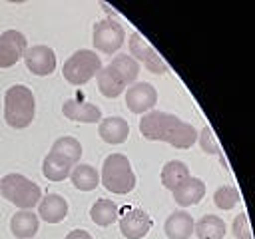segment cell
<instances>
[{"mask_svg":"<svg viewBox=\"0 0 255 239\" xmlns=\"http://www.w3.org/2000/svg\"><path fill=\"white\" fill-rule=\"evenodd\" d=\"M139 133L149 141H165L177 149H189L199 135V131L191 123L159 110L143 114V118L139 120Z\"/></svg>","mask_w":255,"mask_h":239,"instance_id":"1","label":"cell"},{"mask_svg":"<svg viewBox=\"0 0 255 239\" xmlns=\"http://www.w3.org/2000/svg\"><path fill=\"white\" fill-rule=\"evenodd\" d=\"M36 116V100L28 86L14 84L4 94V120L14 129H24Z\"/></svg>","mask_w":255,"mask_h":239,"instance_id":"2","label":"cell"},{"mask_svg":"<svg viewBox=\"0 0 255 239\" xmlns=\"http://www.w3.org/2000/svg\"><path fill=\"white\" fill-rule=\"evenodd\" d=\"M100 181L108 191L118 193V195L129 193L137 183L129 159L126 155H122V153H112V155H108L104 159Z\"/></svg>","mask_w":255,"mask_h":239,"instance_id":"3","label":"cell"},{"mask_svg":"<svg viewBox=\"0 0 255 239\" xmlns=\"http://www.w3.org/2000/svg\"><path fill=\"white\" fill-rule=\"evenodd\" d=\"M0 193L4 199L14 203L20 209H32L42 199V189L38 183L28 179L22 173H8L0 179Z\"/></svg>","mask_w":255,"mask_h":239,"instance_id":"4","label":"cell"},{"mask_svg":"<svg viewBox=\"0 0 255 239\" xmlns=\"http://www.w3.org/2000/svg\"><path fill=\"white\" fill-rule=\"evenodd\" d=\"M102 70V60L94 50H76L64 62V80L72 86H82L90 82Z\"/></svg>","mask_w":255,"mask_h":239,"instance_id":"5","label":"cell"},{"mask_svg":"<svg viewBox=\"0 0 255 239\" xmlns=\"http://www.w3.org/2000/svg\"><path fill=\"white\" fill-rule=\"evenodd\" d=\"M124 36H126L124 28H122V24L118 20L104 18V20L94 24L92 42H94L96 50H100L102 54H114L124 44Z\"/></svg>","mask_w":255,"mask_h":239,"instance_id":"6","label":"cell"},{"mask_svg":"<svg viewBox=\"0 0 255 239\" xmlns=\"http://www.w3.org/2000/svg\"><path fill=\"white\" fill-rule=\"evenodd\" d=\"M129 56L135 62H141L149 72L153 74H165L167 72V64L165 60L157 54V50L143 38L141 32H131L129 38Z\"/></svg>","mask_w":255,"mask_h":239,"instance_id":"7","label":"cell"},{"mask_svg":"<svg viewBox=\"0 0 255 239\" xmlns=\"http://www.w3.org/2000/svg\"><path fill=\"white\" fill-rule=\"evenodd\" d=\"M157 104V90L149 82H135L126 90V106L133 114H147Z\"/></svg>","mask_w":255,"mask_h":239,"instance_id":"8","label":"cell"},{"mask_svg":"<svg viewBox=\"0 0 255 239\" xmlns=\"http://www.w3.org/2000/svg\"><path fill=\"white\" fill-rule=\"evenodd\" d=\"M28 50V40L18 30H6L0 36V68H12L24 58Z\"/></svg>","mask_w":255,"mask_h":239,"instance_id":"9","label":"cell"},{"mask_svg":"<svg viewBox=\"0 0 255 239\" xmlns=\"http://www.w3.org/2000/svg\"><path fill=\"white\" fill-rule=\"evenodd\" d=\"M153 221L151 217L147 215V211L139 209V207H133V209H128L122 217H120V231L126 239H141L149 233Z\"/></svg>","mask_w":255,"mask_h":239,"instance_id":"10","label":"cell"},{"mask_svg":"<svg viewBox=\"0 0 255 239\" xmlns=\"http://www.w3.org/2000/svg\"><path fill=\"white\" fill-rule=\"evenodd\" d=\"M26 68L36 76H48L56 70V52L50 46H32L24 54Z\"/></svg>","mask_w":255,"mask_h":239,"instance_id":"11","label":"cell"},{"mask_svg":"<svg viewBox=\"0 0 255 239\" xmlns=\"http://www.w3.org/2000/svg\"><path fill=\"white\" fill-rule=\"evenodd\" d=\"M62 112L68 120L78 123H98L102 121V112L96 104H90L80 98H70L62 104Z\"/></svg>","mask_w":255,"mask_h":239,"instance_id":"12","label":"cell"},{"mask_svg":"<svg viewBox=\"0 0 255 239\" xmlns=\"http://www.w3.org/2000/svg\"><path fill=\"white\" fill-rule=\"evenodd\" d=\"M98 135L106 141V143H112V145H118V143H124L129 135V125L124 118L120 116H110V118H104L100 121V127H98Z\"/></svg>","mask_w":255,"mask_h":239,"instance_id":"13","label":"cell"},{"mask_svg":"<svg viewBox=\"0 0 255 239\" xmlns=\"http://www.w3.org/2000/svg\"><path fill=\"white\" fill-rule=\"evenodd\" d=\"M68 215V201L58 193H48L40 199L38 205V217L46 223H60Z\"/></svg>","mask_w":255,"mask_h":239,"instance_id":"14","label":"cell"},{"mask_svg":"<svg viewBox=\"0 0 255 239\" xmlns=\"http://www.w3.org/2000/svg\"><path fill=\"white\" fill-rule=\"evenodd\" d=\"M163 231L169 239H189L191 233L195 231V221L187 211L177 209L165 219Z\"/></svg>","mask_w":255,"mask_h":239,"instance_id":"15","label":"cell"},{"mask_svg":"<svg viewBox=\"0 0 255 239\" xmlns=\"http://www.w3.org/2000/svg\"><path fill=\"white\" fill-rule=\"evenodd\" d=\"M171 193H173L175 203H179L181 207H189V205H195V203H199L203 199V195H205V183L199 177H191L189 175Z\"/></svg>","mask_w":255,"mask_h":239,"instance_id":"16","label":"cell"},{"mask_svg":"<svg viewBox=\"0 0 255 239\" xmlns=\"http://www.w3.org/2000/svg\"><path fill=\"white\" fill-rule=\"evenodd\" d=\"M40 227V217L32 209H18L10 219V229L18 239H30Z\"/></svg>","mask_w":255,"mask_h":239,"instance_id":"17","label":"cell"},{"mask_svg":"<svg viewBox=\"0 0 255 239\" xmlns=\"http://www.w3.org/2000/svg\"><path fill=\"white\" fill-rule=\"evenodd\" d=\"M96 80H98V90H100L102 96H106V98H118V96L126 90V82H124L122 76H120L114 68H110V66L102 68V70L96 74Z\"/></svg>","mask_w":255,"mask_h":239,"instance_id":"18","label":"cell"},{"mask_svg":"<svg viewBox=\"0 0 255 239\" xmlns=\"http://www.w3.org/2000/svg\"><path fill=\"white\" fill-rule=\"evenodd\" d=\"M70 179H72L74 187L80 189V191H92V189H96L100 185V173L90 163H78V165H74L72 167V173H70Z\"/></svg>","mask_w":255,"mask_h":239,"instance_id":"19","label":"cell"},{"mask_svg":"<svg viewBox=\"0 0 255 239\" xmlns=\"http://www.w3.org/2000/svg\"><path fill=\"white\" fill-rule=\"evenodd\" d=\"M72 163L70 161H66L64 157H60V155H56V153H48L46 157H44V161H42V173H44V177L46 179H50V181H64L70 173H72Z\"/></svg>","mask_w":255,"mask_h":239,"instance_id":"20","label":"cell"},{"mask_svg":"<svg viewBox=\"0 0 255 239\" xmlns=\"http://www.w3.org/2000/svg\"><path fill=\"white\" fill-rule=\"evenodd\" d=\"M225 221L217 215H203L195 221V235L199 239H223L225 237Z\"/></svg>","mask_w":255,"mask_h":239,"instance_id":"21","label":"cell"},{"mask_svg":"<svg viewBox=\"0 0 255 239\" xmlns=\"http://www.w3.org/2000/svg\"><path fill=\"white\" fill-rule=\"evenodd\" d=\"M187 177H189V167H187L183 161H179V159L167 161V163L163 165V169H161V183H163V187H167V189H171V191H173L179 183H183Z\"/></svg>","mask_w":255,"mask_h":239,"instance_id":"22","label":"cell"},{"mask_svg":"<svg viewBox=\"0 0 255 239\" xmlns=\"http://www.w3.org/2000/svg\"><path fill=\"white\" fill-rule=\"evenodd\" d=\"M108 66L114 68V70L122 76V80L126 82V86H131V84L137 80V76H139V62H135L129 54H120V56H116Z\"/></svg>","mask_w":255,"mask_h":239,"instance_id":"23","label":"cell"},{"mask_svg":"<svg viewBox=\"0 0 255 239\" xmlns=\"http://www.w3.org/2000/svg\"><path fill=\"white\" fill-rule=\"evenodd\" d=\"M52 153L64 157L66 161H70L72 165L80 161L82 157V143L76 139V137H70V135H64V137H58L54 143H52Z\"/></svg>","mask_w":255,"mask_h":239,"instance_id":"24","label":"cell"},{"mask_svg":"<svg viewBox=\"0 0 255 239\" xmlns=\"http://www.w3.org/2000/svg\"><path fill=\"white\" fill-rule=\"evenodd\" d=\"M90 217L96 225L106 227L112 225L118 217V205L112 199H98L92 207H90Z\"/></svg>","mask_w":255,"mask_h":239,"instance_id":"25","label":"cell"},{"mask_svg":"<svg viewBox=\"0 0 255 239\" xmlns=\"http://www.w3.org/2000/svg\"><path fill=\"white\" fill-rule=\"evenodd\" d=\"M213 201L219 209L227 211V209H233L237 203H239V191L233 187V185H221L215 189L213 193Z\"/></svg>","mask_w":255,"mask_h":239,"instance_id":"26","label":"cell"},{"mask_svg":"<svg viewBox=\"0 0 255 239\" xmlns=\"http://www.w3.org/2000/svg\"><path fill=\"white\" fill-rule=\"evenodd\" d=\"M197 141H199V145H201V149H203L205 153H209V155H219V143H217V139H215L211 127L205 125V127L199 131Z\"/></svg>","mask_w":255,"mask_h":239,"instance_id":"27","label":"cell"},{"mask_svg":"<svg viewBox=\"0 0 255 239\" xmlns=\"http://www.w3.org/2000/svg\"><path fill=\"white\" fill-rule=\"evenodd\" d=\"M231 231L237 239H253V233H251V227H249V219H247V213H239L235 215L233 219V225H231Z\"/></svg>","mask_w":255,"mask_h":239,"instance_id":"28","label":"cell"},{"mask_svg":"<svg viewBox=\"0 0 255 239\" xmlns=\"http://www.w3.org/2000/svg\"><path fill=\"white\" fill-rule=\"evenodd\" d=\"M66 239H92V235L88 231H84V229H74V231H70L66 235Z\"/></svg>","mask_w":255,"mask_h":239,"instance_id":"29","label":"cell"}]
</instances>
